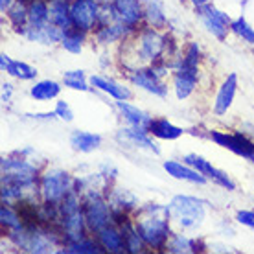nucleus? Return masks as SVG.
Instances as JSON below:
<instances>
[{
	"instance_id": "obj_15",
	"label": "nucleus",
	"mask_w": 254,
	"mask_h": 254,
	"mask_svg": "<svg viewBox=\"0 0 254 254\" xmlns=\"http://www.w3.org/2000/svg\"><path fill=\"white\" fill-rule=\"evenodd\" d=\"M236 87H238V77H236V74H230V76L225 79V83L221 85L219 92H217L216 107H214L216 115H225V113L229 111V107L232 105V102H234Z\"/></svg>"
},
{
	"instance_id": "obj_6",
	"label": "nucleus",
	"mask_w": 254,
	"mask_h": 254,
	"mask_svg": "<svg viewBox=\"0 0 254 254\" xmlns=\"http://www.w3.org/2000/svg\"><path fill=\"white\" fill-rule=\"evenodd\" d=\"M83 212H85V219L87 225L92 232H100L102 229H105L111 219V212H109L107 203L102 199L100 193L96 191H89V195L83 203Z\"/></svg>"
},
{
	"instance_id": "obj_26",
	"label": "nucleus",
	"mask_w": 254,
	"mask_h": 254,
	"mask_svg": "<svg viewBox=\"0 0 254 254\" xmlns=\"http://www.w3.org/2000/svg\"><path fill=\"white\" fill-rule=\"evenodd\" d=\"M85 32L77 30V28H68L63 32V39H61V45H63L64 50H68L70 54H79L83 48V43H85Z\"/></svg>"
},
{
	"instance_id": "obj_36",
	"label": "nucleus",
	"mask_w": 254,
	"mask_h": 254,
	"mask_svg": "<svg viewBox=\"0 0 254 254\" xmlns=\"http://www.w3.org/2000/svg\"><path fill=\"white\" fill-rule=\"evenodd\" d=\"M56 116H59L61 120L64 122H72L74 120V113H72V109H70V105L66 102H58L56 103Z\"/></svg>"
},
{
	"instance_id": "obj_1",
	"label": "nucleus",
	"mask_w": 254,
	"mask_h": 254,
	"mask_svg": "<svg viewBox=\"0 0 254 254\" xmlns=\"http://www.w3.org/2000/svg\"><path fill=\"white\" fill-rule=\"evenodd\" d=\"M170 210L159 204H149L142 210L140 219H136V229L144 238V243L155 249L164 247L170 238V225H168Z\"/></svg>"
},
{
	"instance_id": "obj_25",
	"label": "nucleus",
	"mask_w": 254,
	"mask_h": 254,
	"mask_svg": "<svg viewBox=\"0 0 254 254\" xmlns=\"http://www.w3.org/2000/svg\"><path fill=\"white\" fill-rule=\"evenodd\" d=\"M28 22L32 26H43L50 22V7L45 0H33L28 7Z\"/></svg>"
},
{
	"instance_id": "obj_24",
	"label": "nucleus",
	"mask_w": 254,
	"mask_h": 254,
	"mask_svg": "<svg viewBox=\"0 0 254 254\" xmlns=\"http://www.w3.org/2000/svg\"><path fill=\"white\" fill-rule=\"evenodd\" d=\"M61 92V85L58 81H52V79H43V81L35 83L30 90L32 98H35L37 102H46V100H54L58 98Z\"/></svg>"
},
{
	"instance_id": "obj_34",
	"label": "nucleus",
	"mask_w": 254,
	"mask_h": 254,
	"mask_svg": "<svg viewBox=\"0 0 254 254\" xmlns=\"http://www.w3.org/2000/svg\"><path fill=\"white\" fill-rule=\"evenodd\" d=\"M232 32H234L236 35H240L245 43H249V45H254V30L247 24V22H245V19H243V17H240L238 20H234V22H232Z\"/></svg>"
},
{
	"instance_id": "obj_40",
	"label": "nucleus",
	"mask_w": 254,
	"mask_h": 254,
	"mask_svg": "<svg viewBox=\"0 0 254 254\" xmlns=\"http://www.w3.org/2000/svg\"><path fill=\"white\" fill-rule=\"evenodd\" d=\"M22 2H33V0H22Z\"/></svg>"
},
{
	"instance_id": "obj_33",
	"label": "nucleus",
	"mask_w": 254,
	"mask_h": 254,
	"mask_svg": "<svg viewBox=\"0 0 254 254\" xmlns=\"http://www.w3.org/2000/svg\"><path fill=\"white\" fill-rule=\"evenodd\" d=\"M63 253H70V254H94L98 253V245L89 240H79V242H72L68 247L64 249Z\"/></svg>"
},
{
	"instance_id": "obj_12",
	"label": "nucleus",
	"mask_w": 254,
	"mask_h": 254,
	"mask_svg": "<svg viewBox=\"0 0 254 254\" xmlns=\"http://www.w3.org/2000/svg\"><path fill=\"white\" fill-rule=\"evenodd\" d=\"M140 58L146 59V61H155V59L159 58L162 50H164V37L160 35L157 30H144V32L140 33Z\"/></svg>"
},
{
	"instance_id": "obj_13",
	"label": "nucleus",
	"mask_w": 254,
	"mask_h": 254,
	"mask_svg": "<svg viewBox=\"0 0 254 254\" xmlns=\"http://www.w3.org/2000/svg\"><path fill=\"white\" fill-rule=\"evenodd\" d=\"M131 81L136 87H142V89L151 92V94H157V96L166 94V87L160 81V74L157 72V68L134 70L133 74H131Z\"/></svg>"
},
{
	"instance_id": "obj_32",
	"label": "nucleus",
	"mask_w": 254,
	"mask_h": 254,
	"mask_svg": "<svg viewBox=\"0 0 254 254\" xmlns=\"http://www.w3.org/2000/svg\"><path fill=\"white\" fill-rule=\"evenodd\" d=\"M63 83L68 87V89L74 90H89V85L85 81V74L81 70H70V72H64Z\"/></svg>"
},
{
	"instance_id": "obj_39",
	"label": "nucleus",
	"mask_w": 254,
	"mask_h": 254,
	"mask_svg": "<svg viewBox=\"0 0 254 254\" xmlns=\"http://www.w3.org/2000/svg\"><path fill=\"white\" fill-rule=\"evenodd\" d=\"M191 4H195L197 7H201V6H206L208 4V0H190Z\"/></svg>"
},
{
	"instance_id": "obj_30",
	"label": "nucleus",
	"mask_w": 254,
	"mask_h": 254,
	"mask_svg": "<svg viewBox=\"0 0 254 254\" xmlns=\"http://www.w3.org/2000/svg\"><path fill=\"white\" fill-rule=\"evenodd\" d=\"M26 2H22V0H19V2H15L9 9H7V17H9V20H11V24L15 26V30H22L24 32L26 28V22H28V9H26L24 6Z\"/></svg>"
},
{
	"instance_id": "obj_22",
	"label": "nucleus",
	"mask_w": 254,
	"mask_h": 254,
	"mask_svg": "<svg viewBox=\"0 0 254 254\" xmlns=\"http://www.w3.org/2000/svg\"><path fill=\"white\" fill-rule=\"evenodd\" d=\"M147 131L151 134H155L157 138H162V140H175L183 134V129H181V127L173 126V124H170V122L164 120V118L151 120Z\"/></svg>"
},
{
	"instance_id": "obj_2",
	"label": "nucleus",
	"mask_w": 254,
	"mask_h": 254,
	"mask_svg": "<svg viewBox=\"0 0 254 254\" xmlns=\"http://www.w3.org/2000/svg\"><path fill=\"white\" fill-rule=\"evenodd\" d=\"M201 199L190 195H175L168 204L170 216L183 227V229H197L204 219V206Z\"/></svg>"
},
{
	"instance_id": "obj_21",
	"label": "nucleus",
	"mask_w": 254,
	"mask_h": 254,
	"mask_svg": "<svg viewBox=\"0 0 254 254\" xmlns=\"http://www.w3.org/2000/svg\"><path fill=\"white\" fill-rule=\"evenodd\" d=\"M50 22L61 30L72 28V17H70V7L64 0H52L50 4Z\"/></svg>"
},
{
	"instance_id": "obj_19",
	"label": "nucleus",
	"mask_w": 254,
	"mask_h": 254,
	"mask_svg": "<svg viewBox=\"0 0 254 254\" xmlns=\"http://www.w3.org/2000/svg\"><path fill=\"white\" fill-rule=\"evenodd\" d=\"M98 240H100V245L109 253H120L126 249L124 234L120 230H116L115 227H109V225L98 232Z\"/></svg>"
},
{
	"instance_id": "obj_37",
	"label": "nucleus",
	"mask_w": 254,
	"mask_h": 254,
	"mask_svg": "<svg viewBox=\"0 0 254 254\" xmlns=\"http://www.w3.org/2000/svg\"><path fill=\"white\" fill-rule=\"evenodd\" d=\"M236 219L242 223V225H245V227L254 229V212H251V210H240L236 214Z\"/></svg>"
},
{
	"instance_id": "obj_27",
	"label": "nucleus",
	"mask_w": 254,
	"mask_h": 254,
	"mask_svg": "<svg viewBox=\"0 0 254 254\" xmlns=\"http://www.w3.org/2000/svg\"><path fill=\"white\" fill-rule=\"evenodd\" d=\"M122 234H124V242H126V251H129V253H140L142 251L144 238L140 236L136 227H133L129 221L122 223Z\"/></svg>"
},
{
	"instance_id": "obj_31",
	"label": "nucleus",
	"mask_w": 254,
	"mask_h": 254,
	"mask_svg": "<svg viewBox=\"0 0 254 254\" xmlns=\"http://www.w3.org/2000/svg\"><path fill=\"white\" fill-rule=\"evenodd\" d=\"M195 243L188 240L183 234H173L168 242V251L170 253H195Z\"/></svg>"
},
{
	"instance_id": "obj_14",
	"label": "nucleus",
	"mask_w": 254,
	"mask_h": 254,
	"mask_svg": "<svg viewBox=\"0 0 254 254\" xmlns=\"http://www.w3.org/2000/svg\"><path fill=\"white\" fill-rule=\"evenodd\" d=\"M164 170L168 172V175H172V177L179 179V181H188V183H193V185H204L206 183V177L203 173L197 172L195 168H191L190 164L185 166L181 162H175V160H166Z\"/></svg>"
},
{
	"instance_id": "obj_17",
	"label": "nucleus",
	"mask_w": 254,
	"mask_h": 254,
	"mask_svg": "<svg viewBox=\"0 0 254 254\" xmlns=\"http://www.w3.org/2000/svg\"><path fill=\"white\" fill-rule=\"evenodd\" d=\"M90 83L94 85L96 89L107 92L109 96H113L115 100H129L131 98V90L124 87L122 83L115 81V79H109V77L102 76H92L90 77Z\"/></svg>"
},
{
	"instance_id": "obj_7",
	"label": "nucleus",
	"mask_w": 254,
	"mask_h": 254,
	"mask_svg": "<svg viewBox=\"0 0 254 254\" xmlns=\"http://www.w3.org/2000/svg\"><path fill=\"white\" fill-rule=\"evenodd\" d=\"M100 6L96 0H74L70 6V17L74 28L81 32H90L100 22Z\"/></svg>"
},
{
	"instance_id": "obj_8",
	"label": "nucleus",
	"mask_w": 254,
	"mask_h": 254,
	"mask_svg": "<svg viewBox=\"0 0 254 254\" xmlns=\"http://www.w3.org/2000/svg\"><path fill=\"white\" fill-rule=\"evenodd\" d=\"M210 136H212V140L216 142L217 146L227 147V149H230L236 155L247 159L249 162H254V142H251L247 136H243L240 133L227 134V133H219V131H212Z\"/></svg>"
},
{
	"instance_id": "obj_5",
	"label": "nucleus",
	"mask_w": 254,
	"mask_h": 254,
	"mask_svg": "<svg viewBox=\"0 0 254 254\" xmlns=\"http://www.w3.org/2000/svg\"><path fill=\"white\" fill-rule=\"evenodd\" d=\"M72 191V181L63 170H50L41 179V193L45 203L61 204L63 199Z\"/></svg>"
},
{
	"instance_id": "obj_23",
	"label": "nucleus",
	"mask_w": 254,
	"mask_h": 254,
	"mask_svg": "<svg viewBox=\"0 0 254 254\" xmlns=\"http://www.w3.org/2000/svg\"><path fill=\"white\" fill-rule=\"evenodd\" d=\"M120 138H127L133 146H140V147H147V149H151V151L159 153V149L155 147L153 144V140L147 136V131L146 129H140V127H127V129H122L120 133H118Z\"/></svg>"
},
{
	"instance_id": "obj_3",
	"label": "nucleus",
	"mask_w": 254,
	"mask_h": 254,
	"mask_svg": "<svg viewBox=\"0 0 254 254\" xmlns=\"http://www.w3.org/2000/svg\"><path fill=\"white\" fill-rule=\"evenodd\" d=\"M59 206H61V223H63V230L68 243L83 240L87 219H85V212H83L81 204H79L76 191H70Z\"/></svg>"
},
{
	"instance_id": "obj_9",
	"label": "nucleus",
	"mask_w": 254,
	"mask_h": 254,
	"mask_svg": "<svg viewBox=\"0 0 254 254\" xmlns=\"http://www.w3.org/2000/svg\"><path fill=\"white\" fill-rule=\"evenodd\" d=\"M199 17L203 20L204 28H206L212 35H216L217 39H225L229 28H232V22H230L229 15L216 9V7L208 6V4L199 7Z\"/></svg>"
},
{
	"instance_id": "obj_10",
	"label": "nucleus",
	"mask_w": 254,
	"mask_h": 254,
	"mask_svg": "<svg viewBox=\"0 0 254 254\" xmlns=\"http://www.w3.org/2000/svg\"><path fill=\"white\" fill-rule=\"evenodd\" d=\"M186 164H190L191 168H195L197 172H201L206 179H212L216 185L223 186V188H227V190H236V185L232 183V179L227 175V173H223L221 170H217L214 166L210 164L208 160H204L203 157H199L195 153H190V155H186L185 157Z\"/></svg>"
},
{
	"instance_id": "obj_18",
	"label": "nucleus",
	"mask_w": 254,
	"mask_h": 254,
	"mask_svg": "<svg viewBox=\"0 0 254 254\" xmlns=\"http://www.w3.org/2000/svg\"><path fill=\"white\" fill-rule=\"evenodd\" d=\"M116 107L120 109V113L124 115V118H126L131 126L134 127H140V129H149V124H151V118L144 113V111H140L138 107H134V105H131V103H127L126 100H118L116 102Z\"/></svg>"
},
{
	"instance_id": "obj_38",
	"label": "nucleus",
	"mask_w": 254,
	"mask_h": 254,
	"mask_svg": "<svg viewBox=\"0 0 254 254\" xmlns=\"http://www.w3.org/2000/svg\"><path fill=\"white\" fill-rule=\"evenodd\" d=\"M11 2L13 0H0V9H2V11L9 9V7H11Z\"/></svg>"
},
{
	"instance_id": "obj_11",
	"label": "nucleus",
	"mask_w": 254,
	"mask_h": 254,
	"mask_svg": "<svg viewBox=\"0 0 254 254\" xmlns=\"http://www.w3.org/2000/svg\"><path fill=\"white\" fill-rule=\"evenodd\" d=\"M111 7H113L116 20L129 26V28L138 24V20L144 15V9H142L138 0H113Z\"/></svg>"
},
{
	"instance_id": "obj_29",
	"label": "nucleus",
	"mask_w": 254,
	"mask_h": 254,
	"mask_svg": "<svg viewBox=\"0 0 254 254\" xmlns=\"http://www.w3.org/2000/svg\"><path fill=\"white\" fill-rule=\"evenodd\" d=\"M144 15L146 19L151 22L155 28H162L166 24L164 9L159 0H146V7H144Z\"/></svg>"
},
{
	"instance_id": "obj_35",
	"label": "nucleus",
	"mask_w": 254,
	"mask_h": 254,
	"mask_svg": "<svg viewBox=\"0 0 254 254\" xmlns=\"http://www.w3.org/2000/svg\"><path fill=\"white\" fill-rule=\"evenodd\" d=\"M0 219H2V225H6L13 230H20L22 229V221H20V216H17L15 212H11L9 208L2 206L0 210Z\"/></svg>"
},
{
	"instance_id": "obj_4",
	"label": "nucleus",
	"mask_w": 254,
	"mask_h": 254,
	"mask_svg": "<svg viewBox=\"0 0 254 254\" xmlns=\"http://www.w3.org/2000/svg\"><path fill=\"white\" fill-rule=\"evenodd\" d=\"M199 58H201V50L195 43H191L188 46V52L183 58L179 70L175 74V94L179 100H185L193 92L197 85V64H199Z\"/></svg>"
},
{
	"instance_id": "obj_28",
	"label": "nucleus",
	"mask_w": 254,
	"mask_h": 254,
	"mask_svg": "<svg viewBox=\"0 0 254 254\" xmlns=\"http://www.w3.org/2000/svg\"><path fill=\"white\" fill-rule=\"evenodd\" d=\"M127 30H129V26L122 24V22L116 20L115 24H103L102 28H100V32L96 33V37H98V41H100L102 45H107V43H113L116 39H120Z\"/></svg>"
},
{
	"instance_id": "obj_20",
	"label": "nucleus",
	"mask_w": 254,
	"mask_h": 254,
	"mask_svg": "<svg viewBox=\"0 0 254 254\" xmlns=\"http://www.w3.org/2000/svg\"><path fill=\"white\" fill-rule=\"evenodd\" d=\"M100 144H102V136L89 133V131H74L70 134V146L74 147L76 151H94L96 147H100Z\"/></svg>"
},
{
	"instance_id": "obj_16",
	"label": "nucleus",
	"mask_w": 254,
	"mask_h": 254,
	"mask_svg": "<svg viewBox=\"0 0 254 254\" xmlns=\"http://www.w3.org/2000/svg\"><path fill=\"white\" fill-rule=\"evenodd\" d=\"M0 66H2V70H6L9 76L17 77V79H24V81L33 79L37 76V70L33 66L22 63V61H13V59L7 58L6 54L0 56Z\"/></svg>"
}]
</instances>
